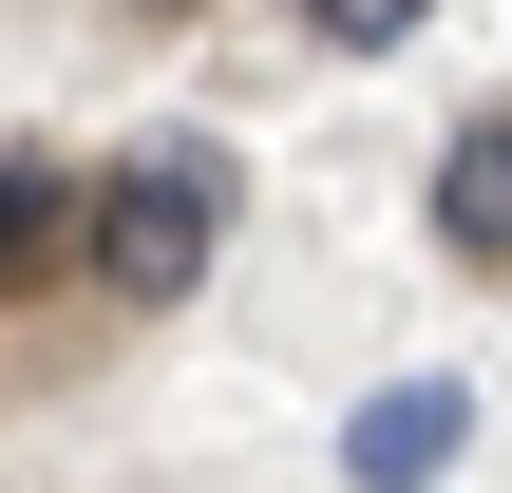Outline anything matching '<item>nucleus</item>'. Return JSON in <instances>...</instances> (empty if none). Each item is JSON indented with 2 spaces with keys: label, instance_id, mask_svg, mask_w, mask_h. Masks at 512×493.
I'll return each mask as SVG.
<instances>
[{
  "label": "nucleus",
  "instance_id": "obj_1",
  "mask_svg": "<svg viewBox=\"0 0 512 493\" xmlns=\"http://www.w3.org/2000/svg\"><path fill=\"white\" fill-rule=\"evenodd\" d=\"M228 266V171L209 152H114L95 171V285L114 304H190Z\"/></svg>",
  "mask_w": 512,
  "mask_h": 493
},
{
  "label": "nucleus",
  "instance_id": "obj_2",
  "mask_svg": "<svg viewBox=\"0 0 512 493\" xmlns=\"http://www.w3.org/2000/svg\"><path fill=\"white\" fill-rule=\"evenodd\" d=\"M456 437H475L456 380H380V399L342 418V475H361V493H437V475H456Z\"/></svg>",
  "mask_w": 512,
  "mask_h": 493
},
{
  "label": "nucleus",
  "instance_id": "obj_3",
  "mask_svg": "<svg viewBox=\"0 0 512 493\" xmlns=\"http://www.w3.org/2000/svg\"><path fill=\"white\" fill-rule=\"evenodd\" d=\"M437 247H456L475 285H512V114H475V133L437 152Z\"/></svg>",
  "mask_w": 512,
  "mask_h": 493
},
{
  "label": "nucleus",
  "instance_id": "obj_4",
  "mask_svg": "<svg viewBox=\"0 0 512 493\" xmlns=\"http://www.w3.org/2000/svg\"><path fill=\"white\" fill-rule=\"evenodd\" d=\"M76 247H95V190H76V171H57V152H19V171H0V285H19V304H38V285H57V266H76Z\"/></svg>",
  "mask_w": 512,
  "mask_h": 493
},
{
  "label": "nucleus",
  "instance_id": "obj_5",
  "mask_svg": "<svg viewBox=\"0 0 512 493\" xmlns=\"http://www.w3.org/2000/svg\"><path fill=\"white\" fill-rule=\"evenodd\" d=\"M418 19H437V0H304V38H323V57H380V38H418Z\"/></svg>",
  "mask_w": 512,
  "mask_h": 493
},
{
  "label": "nucleus",
  "instance_id": "obj_6",
  "mask_svg": "<svg viewBox=\"0 0 512 493\" xmlns=\"http://www.w3.org/2000/svg\"><path fill=\"white\" fill-rule=\"evenodd\" d=\"M133 19H190V0H133Z\"/></svg>",
  "mask_w": 512,
  "mask_h": 493
}]
</instances>
